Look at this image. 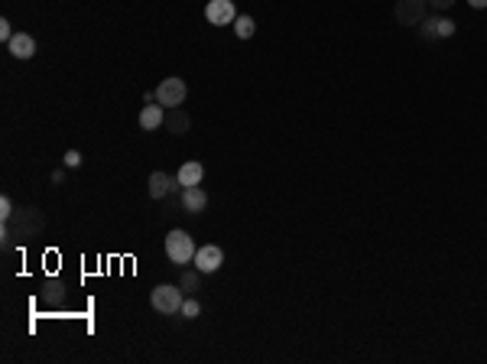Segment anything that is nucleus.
I'll return each mask as SVG.
<instances>
[{
	"instance_id": "obj_4",
	"label": "nucleus",
	"mask_w": 487,
	"mask_h": 364,
	"mask_svg": "<svg viewBox=\"0 0 487 364\" xmlns=\"http://www.w3.org/2000/svg\"><path fill=\"white\" fill-rule=\"evenodd\" d=\"M185 94H189V88H185V82L179 75H169L160 82V88H156V101L163 104V108H179V104L185 101Z\"/></svg>"
},
{
	"instance_id": "obj_16",
	"label": "nucleus",
	"mask_w": 487,
	"mask_h": 364,
	"mask_svg": "<svg viewBox=\"0 0 487 364\" xmlns=\"http://www.w3.org/2000/svg\"><path fill=\"white\" fill-rule=\"evenodd\" d=\"M42 299H46L49 306H62V299H65V287H62L59 280H52L49 287L42 289Z\"/></svg>"
},
{
	"instance_id": "obj_23",
	"label": "nucleus",
	"mask_w": 487,
	"mask_h": 364,
	"mask_svg": "<svg viewBox=\"0 0 487 364\" xmlns=\"http://www.w3.org/2000/svg\"><path fill=\"white\" fill-rule=\"evenodd\" d=\"M455 0H429V7H436V10H448Z\"/></svg>"
},
{
	"instance_id": "obj_9",
	"label": "nucleus",
	"mask_w": 487,
	"mask_h": 364,
	"mask_svg": "<svg viewBox=\"0 0 487 364\" xmlns=\"http://www.w3.org/2000/svg\"><path fill=\"white\" fill-rule=\"evenodd\" d=\"M205 205H208V192H205L202 186H185L182 189V208L189 215L205 212Z\"/></svg>"
},
{
	"instance_id": "obj_5",
	"label": "nucleus",
	"mask_w": 487,
	"mask_h": 364,
	"mask_svg": "<svg viewBox=\"0 0 487 364\" xmlns=\"http://www.w3.org/2000/svg\"><path fill=\"white\" fill-rule=\"evenodd\" d=\"M426 10H429V0H396L393 17L400 26H419L426 20Z\"/></svg>"
},
{
	"instance_id": "obj_19",
	"label": "nucleus",
	"mask_w": 487,
	"mask_h": 364,
	"mask_svg": "<svg viewBox=\"0 0 487 364\" xmlns=\"http://www.w3.org/2000/svg\"><path fill=\"white\" fill-rule=\"evenodd\" d=\"M13 212H17V208H13V202H10L7 195H4V199H0V218L10 221V218H13Z\"/></svg>"
},
{
	"instance_id": "obj_1",
	"label": "nucleus",
	"mask_w": 487,
	"mask_h": 364,
	"mask_svg": "<svg viewBox=\"0 0 487 364\" xmlns=\"http://www.w3.org/2000/svg\"><path fill=\"white\" fill-rule=\"evenodd\" d=\"M39 231H42L39 208H30V205H26V208H17L10 221H4V228H0V241H4V247H10V244H13V234L36 237Z\"/></svg>"
},
{
	"instance_id": "obj_6",
	"label": "nucleus",
	"mask_w": 487,
	"mask_h": 364,
	"mask_svg": "<svg viewBox=\"0 0 487 364\" xmlns=\"http://www.w3.org/2000/svg\"><path fill=\"white\" fill-rule=\"evenodd\" d=\"M205 20L211 26H234V20H237L234 0H208L205 4Z\"/></svg>"
},
{
	"instance_id": "obj_15",
	"label": "nucleus",
	"mask_w": 487,
	"mask_h": 364,
	"mask_svg": "<svg viewBox=\"0 0 487 364\" xmlns=\"http://www.w3.org/2000/svg\"><path fill=\"white\" fill-rule=\"evenodd\" d=\"M234 33L241 36V39H251V36L257 33V23H253V17H247V13H237V20H234Z\"/></svg>"
},
{
	"instance_id": "obj_24",
	"label": "nucleus",
	"mask_w": 487,
	"mask_h": 364,
	"mask_svg": "<svg viewBox=\"0 0 487 364\" xmlns=\"http://www.w3.org/2000/svg\"><path fill=\"white\" fill-rule=\"evenodd\" d=\"M62 179H65V172L56 170V172H52V186H62Z\"/></svg>"
},
{
	"instance_id": "obj_21",
	"label": "nucleus",
	"mask_w": 487,
	"mask_h": 364,
	"mask_svg": "<svg viewBox=\"0 0 487 364\" xmlns=\"http://www.w3.org/2000/svg\"><path fill=\"white\" fill-rule=\"evenodd\" d=\"M0 39H4V43H10V39H13V26H10L7 17L0 20Z\"/></svg>"
},
{
	"instance_id": "obj_22",
	"label": "nucleus",
	"mask_w": 487,
	"mask_h": 364,
	"mask_svg": "<svg viewBox=\"0 0 487 364\" xmlns=\"http://www.w3.org/2000/svg\"><path fill=\"white\" fill-rule=\"evenodd\" d=\"M78 163H82V153H78V150H68L65 153V166H68V170H75Z\"/></svg>"
},
{
	"instance_id": "obj_17",
	"label": "nucleus",
	"mask_w": 487,
	"mask_h": 364,
	"mask_svg": "<svg viewBox=\"0 0 487 364\" xmlns=\"http://www.w3.org/2000/svg\"><path fill=\"white\" fill-rule=\"evenodd\" d=\"M455 20H448V17H436V33H438V39H448V36H455Z\"/></svg>"
},
{
	"instance_id": "obj_7",
	"label": "nucleus",
	"mask_w": 487,
	"mask_h": 364,
	"mask_svg": "<svg viewBox=\"0 0 487 364\" xmlns=\"http://www.w3.org/2000/svg\"><path fill=\"white\" fill-rule=\"evenodd\" d=\"M221 263H224V251H221L218 244H205L195 251V267L202 273H215Z\"/></svg>"
},
{
	"instance_id": "obj_11",
	"label": "nucleus",
	"mask_w": 487,
	"mask_h": 364,
	"mask_svg": "<svg viewBox=\"0 0 487 364\" xmlns=\"http://www.w3.org/2000/svg\"><path fill=\"white\" fill-rule=\"evenodd\" d=\"M7 49H10L13 59H33L36 56V39L30 33H13V39L7 43Z\"/></svg>"
},
{
	"instance_id": "obj_25",
	"label": "nucleus",
	"mask_w": 487,
	"mask_h": 364,
	"mask_svg": "<svg viewBox=\"0 0 487 364\" xmlns=\"http://www.w3.org/2000/svg\"><path fill=\"white\" fill-rule=\"evenodd\" d=\"M468 4H471L474 10H487V0H468Z\"/></svg>"
},
{
	"instance_id": "obj_14",
	"label": "nucleus",
	"mask_w": 487,
	"mask_h": 364,
	"mask_svg": "<svg viewBox=\"0 0 487 364\" xmlns=\"http://www.w3.org/2000/svg\"><path fill=\"white\" fill-rule=\"evenodd\" d=\"M198 283H202V270H198V267H195V270H185L182 280H179V287H182L185 296H195V293H198Z\"/></svg>"
},
{
	"instance_id": "obj_20",
	"label": "nucleus",
	"mask_w": 487,
	"mask_h": 364,
	"mask_svg": "<svg viewBox=\"0 0 487 364\" xmlns=\"http://www.w3.org/2000/svg\"><path fill=\"white\" fill-rule=\"evenodd\" d=\"M422 36H426V39H438V33H436V17H432V20H422Z\"/></svg>"
},
{
	"instance_id": "obj_18",
	"label": "nucleus",
	"mask_w": 487,
	"mask_h": 364,
	"mask_svg": "<svg viewBox=\"0 0 487 364\" xmlns=\"http://www.w3.org/2000/svg\"><path fill=\"white\" fill-rule=\"evenodd\" d=\"M182 315H185V319H198V315H202V306H198V299H195V296L185 299V303H182Z\"/></svg>"
},
{
	"instance_id": "obj_3",
	"label": "nucleus",
	"mask_w": 487,
	"mask_h": 364,
	"mask_svg": "<svg viewBox=\"0 0 487 364\" xmlns=\"http://www.w3.org/2000/svg\"><path fill=\"white\" fill-rule=\"evenodd\" d=\"M195 251H198V247H195V241H192L189 231L176 228V231H169L166 234V257L176 263V267H185L189 261H195Z\"/></svg>"
},
{
	"instance_id": "obj_2",
	"label": "nucleus",
	"mask_w": 487,
	"mask_h": 364,
	"mask_svg": "<svg viewBox=\"0 0 487 364\" xmlns=\"http://www.w3.org/2000/svg\"><path fill=\"white\" fill-rule=\"evenodd\" d=\"M182 303H185V293H182V287H176V283H160V287H153V293H150V306L160 315L182 313Z\"/></svg>"
},
{
	"instance_id": "obj_8",
	"label": "nucleus",
	"mask_w": 487,
	"mask_h": 364,
	"mask_svg": "<svg viewBox=\"0 0 487 364\" xmlns=\"http://www.w3.org/2000/svg\"><path fill=\"white\" fill-rule=\"evenodd\" d=\"M179 186V179L176 176H166V172H150V182H146V192H150V199H166L169 192H176Z\"/></svg>"
},
{
	"instance_id": "obj_13",
	"label": "nucleus",
	"mask_w": 487,
	"mask_h": 364,
	"mask_svg": "<svg viewBox=\"0 0 487 364\" xmlns=\"http://www.w3.org/2000/svg\"><path fill=\"white\" fill-rule=\"evenodd\" d=\"M163 127L172 130V134H189V127H192V118H189L182 108H166V124H163Z\"/></svg>"
},
{
	"instance_id": "obj_12",
	"label": "nucleus",
	"mask_w": 487,
	"mask_h": 364,
	"mask_svg": "<svg viewBox=\"0 0 487 364\" xmlns=\"http://www.w3.org/2000/svg\"><path fill=\"white\" fill-rule=\"evenodd\" d=\"M176 179H179V186H202V179H205V166L202 163H195V160H189V163H182L179 166V172H176Z\"/></svg>"
},
{
	"instance_id": "obj_10",
	"label": "nucleus",
	"mask_w": 487,
	"mask_h": 364,
	"mask_svg": "<svg viewBox=\"0 0 487 364\" xmlns=\"http://www.w3.org/2000/svg\"><path fill=\"white\" fill-rule=\"evenodd\" d=\"M166 124V108H163L160 101H153V104H143L140 111V130H156Z\"/></svg>"
}]
</instances>
